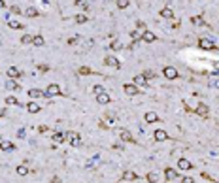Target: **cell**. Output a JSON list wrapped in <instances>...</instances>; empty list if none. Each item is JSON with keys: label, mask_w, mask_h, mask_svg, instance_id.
Returning a JSON list of instances; mask_svg holds the SVG:
<instances>
[{"label": "cell", "mask_w": 219, "mask_h": 183, "mask_svg": "<svg viewBox=\"0 0 219 183\" xmlns=\"http://www.w3.org/2000/svg\"><path fill=\"white\" fill-rule=\"evenodd\" d=\"M59 95H62V93H61V87H59L57 83L47 85V89L43 91V96H47V98H51V96H59Z\"/></svg>", "instance_id": "6da1fadb"}, {"label": "cell", "mask_w": 219, "mask_h": 183, "mask_svg": "<svg viewBox=\"0 0 219 183\" xmlns=\"http://www.w3.org/2000/svg\"><path fill=\"white\" fill-rule=\"evenodd\" d=\"M64 138L68 140V144H70V145H74V147H78V145L81 144V138H80V134H78V132H66V134H64Z\"/></svg>", "instance_id": "7a4b0ae2"}, {"label": "cell", "mask_w": 219, "mask_h": 183, "mask_svg": "<svg viewBox=\"0 0 219 183\" xmlns=\"http://www.w3.org/2000/svg\"><path fill=\"white\" fill-rule=\"evenodd\" d=\"M198 47L200 49H206V51H212V49H215V43L210 38H200L198 40Z\"/></svg>", "instance_id": "3957f363"}, {"label": "cell", "mask_w": 219, "mask_h": 183, "mask_svg": "<svg viewBox=\"0 0 219 183\" xmlns=\"http://www.w3.org/2000/svg\"><path fill=\"white\" fill-rule=\"evenodd\" d=\"M123 89H125V93H127L129 96H134V95H138V93H140V89H138L134 83H127Z\"/></svg>", "instance_id": "277c9868"}, {"label": "cell", "mask_w": 219, "mask_h": 183, "mask_svg": "<svg viewBox=\"0 0 219 183\" xmlns=\"http://www.w3.org/2000/svg\"><path fill=\"white\" fill-rule=\"evenodd\" d=\"M164 78H168V79H176L178 78V70L174 66H166L164 68Z\"/></svg>", "instance_id": "5b68a950"}, {"label": "cell", "mask_w": 219, "mask_h": 183, "mask_svg": "<svg viewBox=\"0 0 219 183\" xmlns=\"http://www.w3.org/2000/svg\"><path fill=\"white\" fill-rule=\"evenodd\" d=\"M119 138L123 140V142H130V144H134V142H136V140L132 138V134H130L129 130H125V128H123V130L119 132Z\"/></svg>", "instance_id": "8992f818"}, {"label": "cell", "mask_w": 219, "mask_h": 183, "mask_svg": "<svg viewBox=\"0 0 219 183\" xmlns=\"http://www.w3.org/2000/svg\"><path fill=\"white\" fill-rule=\"evenodd\" d=\"M134 85L138 87H145V85H148V79H145V76L144 74H138V76H134Z\"/></svg>", "instance_id": "52a82bcc"}, {"label": "cell", "mask_w": 219, "mask_h": 183, "mask_svg": "<svg viewBox=\"0 0 219 183\" xmlns=\"http://www.w3.org/2000/svg\"><path fill=\"white\" fill-rule=\"evenodd\" d=\"M104 64H106V66H113V68H119V66H121V64H119V60H117L115 57H110V55L104 59Z\"/></svg>", "instance_id": "ba28073f"}, {"label": "cell", "mask_w": 219, "mask_h": 183, "mask_svg": "<svg viewBox=\"0 0 219 183\" xmlns=\"http://www.w3.org/2000/svg\"><path fill=\"white\" fill-rule=\"evenodd\" d=\"M96 102L98 104H110V95L106 93V91L100 93V95H96Z\"/></svg>", "instance_id": "9c48e42d"}, {"label": "cell", "mask_w": 219, "mask_h": 183, "mask_svg": "<svg viewBox=\"0 0 219 183\" xmlns=\"http://www.w3.org/2000/svg\"><path fill=\"white\" fill-rule=\"evenodd\" d=\"M153 138H155L157 142H164V140L168 138V134H166L164 130H161V128H159V130H155V134H153Z\"/></svg>", "instance_id": "30bf717a"}, {"label": "cell", "mask_w": 219, "mask_h": 183, "mask_svg": "<svg viewBox=\"0 0 219 183\" xmlns=\"http://www.w3.org/2000/svg\"><path fill=\"white\" fill-rule=\"evenodd\" d=\"M164 177H166L168 181H172V179L178 177V172H176L174 168H166V170H164Z\"/></svg>", "instance_id": "8fae6325"}, {"label": "cell", "mask_w": 219, "mask_h": 183, "mask_svg": "<svg viewBox=\"0 0 219 183\" xmlns=\"http://www.w3.org/2000/svg\"><path fill=\"white\" fill-rule=\"evenodd\" d=\"M142 40L148 42V43H151V42H155V34L149 32V30H144V32H142Z\"/></svg>", "instance_id": "7c38bea8"}, {"label": "cell", "mask_w": 219, "mask_h": 183, "mask_svg": "<svg viewBox=\"0 0 219 183\" xmlns=\"http://www.w3.org/2000/svg\"><path fill=\"white\" fill-rule=\"evenodd\" d=\"M178 168L180 170H191L193 166H191V163L187 161V158H180V161H178Z\"/></svg>", "instance_id": "4fadbf2b"}, {"label": "cell", "mask_w": 219, "mask_h": 183, "mask_svg": "<svg viewBox=\"0 0 219 183\" xmlns=\"http://www.w3.org/2000/svg\"><path fill=\"white\" fill-rule=\"evenodd\" d=\"M145 121H148V123H157L159 121V115H157L155 111H148V113H145Z\"/></svg>", "instance_id": "5bb4252c"}, {"label": "cell", "mask_w": 219, "mask_h": 183, "mask_svg": "<svg viewBox=\"0 0 219 183\" xmlns=\"http://www.w3.org/2000/svg\"><path fill=\"white\" fill-rule=\"evenodd\" d=\"M194 111H197L198 115L206 117V115H208V106H206V104H198V106H197V109H194Z\"/></svg>", "instance_id": "9a60e30c"}, {"label": "cell", "mask_w": 219, "mask_h": 183, "mask_svg": "<svg viewBox=\"0 0 219 183\" xmlns=\"http://www.w3.org/2000/svg\"><path fill=\"white\" fill-rule=\"evenodd\" d=\"M0 149H2V151H13L15 145H13L11 142H6V140H4V142H0Z\"/></svg>", "instance_id": "2e32d148"}, {"label": "cell", "mask_w": 219, "mask_h": 183, "mask_svg": "<svg viewBox=\"0 0 219 183\" xmlns=\"http://www.w3.org/2000/svg\"><path fill=\"white\" fill-rule=\"evenodd\" d=\"M29 96H30V98H40V96H43V91H40V89L34 87V89L29 91Z\"/></svg>", "instance_id": "e0dca14e"}, {"label": "cell", "mask_w": 219, "mask_h": 183, "mask_svg": "<svg viewBox=\"0 0 219 183\" xmlns=\"http://www.w3.org/2000/svg\"><path fill=\"white\" fill-rule=\"evenodd\" d=\"M8 27L13 29V30H21V29H23V25H21L19 21H15V19H10V21H8Z\"/></svg>", "instance_id": "ac0fdd59"}, {"label": "cell", "mask_w": 219, "mask_h": 183, "mask_svg": "<svg viewBox=\"0 0 219 183\" xmlns=\"http://www.w3.org/2000/svg\"><path fill=\"white\" fill-rule=\"evenodd\" d=\"M123 179H125V181H134V179H138V176H136L132 170H127V172L123 174Z\"/></svg>", "instance_id": "d6986e66"}, {"label": "cell", "mask_w": 219, "mask_h": 183, "mask_svg": "<svg viewBox=\"0 0 219 183\" xmlns=\"http://www.w3.org/2000/svg\"><path fill=\"white\" fill-rule=\"evenodd\" d=\"M8 76H10L11 79H15V78H19V76H21V72L17 70L15 66H10V68H8Z\"/></svg>", "instance_id": "ffe728a7"}, {"label": "cell", "mask_w": 219, "mask_h": 183, "mask_svg": "<svg viewBox=\"0 0 219 183\" xmlns=\"http://www.w3.org/2000/svg\"><path fill=\"white\" fill-rule=\"evenodd\" d=\"M27 109H29L30 113H38V111H40L42 108H40V106H38L36 102H29V104H27Z\"/></svg>", "instance_id": "44dd1931"}, {"label": "cell", "mask_w": 219, "mask_h": 183, "mask_svg": "<svg viewBox=\"0 0 219 183\" xmlns=\"http://www.w3.org/2000/svg\"><path fill=\"white\" fill-rule=\"evenodd\" d=\"M32 43L36 45V47H42V45H43V36H40V34L32 36Z\"/></svg>", "instance_id": "7402d4cb"}, {"label": "cell", "mask_w": 219, "mask_h": 183, "mask_svg": "<svg viewBox=\"0 0 219 183\" xmlns=\"http://www.w3.org/2000/svg\"><path fill=\"white\" fill-rule=\"evenodd\" d=\"M66 138H64V134L62 132H55L53 134V144H61V142H64Z\"/></svg>", "instance_id": "603a6c76"}, {"label": "cell", "mask_w": 219, "mask_h": 183, "mask_svg": "<svg viewBox=\"0 0 219 183\" xmlns=\"http://www.w3.org/2000/svg\"><path fill=\"white\" fill-rule=\"evenodd\" d=\"M161 17H164V19H172V17H174V11L170 10V8H164V10L161 11Z\"/></svg>", "instance_id": "cb8c5ba5"}, {"label": "cell", "mask_w": 219, "mask_h": 183, "mask_svg": "<svg viewBox=\"0 0 219 183\" xmlns=\"http://www.w3.org/2000/svg\"><path fill=\"white\" fill-rule=\"evenodd\" d=\"M74 21L78 23V25H83V23H87V15H83V13H78V15L74 17Z\"/></svg>", "instance_id": "d4e9b609"}, {"label": "cell", "mask_w": 219, "mask_h": 183, "mask_svg": "<svg viewBox=\"0 0 219 183\" xmlns=\"http://www.w3.org/2000/svg\"><path fill=\"white\" fill-rule=\"evenodd\" d=\"M17 87H19V85H17L15 79H8V81H6V89H8V91H13V89H17Z\"/></svg>", "instance_id": "484cf974"}, {"label": "cell", "mask_w": 219, "mask_h": 183, "mask_svg": "<svg viewBox=\"0 0 219 183\" xmlns=\"http://www.w3.org/2000/svg\"><path fill=\"white\" fill-rule=\"evenodd\" d=\"M157 179H159L157 172H149V174H148V181H149V183H157Z\"/></svg>", "instance_id": "4316f807"}, {"label": "cell", "mask_w": 219, "mask_h": 183, "mask_svg": "<svg viewBox=\"0 0 219 183\" xmlns=\"http://www.w3.org/2000/svg\"><path fill=\"white\" fill-rule=\"evenodd\" d=\"M21 43H23V45H25V43H32V36H30V34H23Z\"/></svg>", "instance_id": "83f0119b"}, {"label": "cell", "mask_w": 219, "mask_h": 183, "mask_svg": "<svg viewBox=\"0 0 219 183\" xmlns=\"http://www.w3.org/2000/svg\"><path fill=\"white\" fill-rule=\"evenodd\" d=\"M130 38H132V42H138V40H142V32L132 30V32H130Z\"/></svg>", "instance_id": "f1b7e54d"}, {"label": "cell", "mask_w": 219, "mask_h": 183, "mask_svg": "<svg viewBox=\"0 0 219 183\" xmlns=\"http://www.w3.org/2000/svg\"><path fill=\"white\" fill-rule=\"evenodd\" d=\"M121 47H123V45H121V42H117V40L112 42V45H110V49H113V51H119Z\"/></svg>", "instance_id": "f546056e"}, {"label": "cell", "mask_w": 219, "mask_h": 183, "mask_svg": "<svg viewBox=\"0 0 219 183\" xmlns=\"http://www.w3.org/2000/svg\"><path fill=\"white\" fill-rule=\"evenodd\" d=\"M27 17H38V10L36 8H29L27 10Z\"/></svg>", "instance_id": "4dcf8cb0"}, {"label": "cell", "mask_w": 219, "mask_h": 183, "mask_svg": "<svg viewBox=\"0 0 219 183\" xmlns=\"http://www.w3.org/2000/svg\"><path fill=\"white\" fill-rule=\"evenodd\" d=\"M6 104H8V106H15V104H19V100H17L15 96H8V98H6Z\"/></svg>", "instance_id": "1f68e13d"}, {"label": "cell", "mask_w": 219, "mask_h": 183, "mask_svg": "<svg viewBox=\"0 0 219 183\" xmlns=\"http://www.w3.org/2000/svg\"><path fill=\"white\" fill-rule=\"evenodd\" d=\"M17 174L19 176H27L29 174V168L27 166H17Z\"/></svg>", "instance_id": "d6a6232c"}, {"label": "cell", "mask_w": 219, "mask_h": 183, "mask_svg": "<svg viewBox=\"0 0 219 183\" xmlns=\"http://www.w3.org/2000/svg\"><path fill=\"white\" fill-rule=\"evenodd\" d=\"M93 93H94V95L104 93V87H102V85H94V87H93Z\"/></svg>", "instance_id": "836d02e7"}, {"label": "cell", "mask_w": 219, "mask_h": 183, "mask_svg": "<svg viewBox=\"0 0 219 183\" xmlns=\"http://www.w3.org/2000/svg\"><path fill=\"white\" fill-rule=\"evenodd\" d=\"M129 6V0H117V8H121V10H125Z\"/></svg>", "instance_id": "e575fe53"}, {"label": "cell", "mask_w": 219, "mask_h": 183, "mask_svg": "<svg viewBox=\"0 0 219 183\" xmlns=\"http://www.w3.org/2000/svg\"><path fill=\"white\" fill-rule=\"evenodd\" d=\"M191 21H193V23H194V25H204V21H202V19H200V17H198V15H197V17H193V19H191Z\"/></svg>", "instance_id": "d590c367"}, {"label": "cell", "mask_w": 219, "mask_h": 183, "mask_svg": "<svg viewBox=\"0 0 219 183\" xmlns=\"http://www.w3.org/2000/svg\"><path fill=\"white\" fill-rule=\"evenodd\" d=\"M80 74H81V76H85V74H91V70H89L87 66H81V68H80Z\"/></svg>", "instance_id": "8d00e7d4"}, {"label": "cell", "mask_w": 219, "mask_h": 183, "mask_svg": "<svg viewBox=\"0 0 219 183\" xmlns=\"http://www.w3.org/2000/svg\"><path fill=\"white\" fill-rule=\"evenodd\" d=\"M144 76H145V79H153V78H155V74H153L151 70H148V72H145Z\"/></svg>", "instance_id": "74e56055"}, {"label": "cell", "mask_w": 219, "mask_h": 183, "mask_svg": "<svg viewBox=\"0 0 219 183\" xmlns=\"http://www.w3.org/2000/svg\"><path fill=\"white\" fill-rule=\"evenodd\" d=\"M136 29L140 30V29H145V23L144 21H136Z\"/></svg>", "instance_id": "f35d334b"}, {"label": "cell", "mask_w": 219, "mask_h": 183, "mask_svg": "<svg viewBox=\"0 0 219 183\" xmlns=\"http://www.w3.org/2000/svg\"><path fill=\"white\" fill-rule=\"evenodd\" d=\"M210 87H219V79H210Z\"/></svg>", "instance_id": "ab89813d"}, {"label": "cell", "mask_w": 219, "mask_h": 183, "mask_svg": "<svg viewBox=\"0 0 219 183\" xmlns=\"http://www.w3.org/2000/svg\"><path fill=\"white\" fill-rule=\"evenodd\" d=\"M181 183H194V179H193V177H183Z\"/></svg>", "instance_id": "60d3db41"}, {"label": "cell", "mask_w": 219, "mask_h": 183, "mask_svg": "<svg viewBox=\"0 0 219 183\" xmlns=\"http://www.w3.org/2000/svg\"><path fill=\"white\" fill-rule=\"evenodd\" d=\"M40 70L42 72H47V70H49V66H47V64H40Z\"/></svg>", "instance_id": "b9f144b4"}, {"label": "cell", "mask_w": 219, "mask_h": 183, "mask_svg": "<svg viewBox=\"0 0 219 183\" xmlns=\"http://www.w3.org/2000/svg\"><path fill=\"white\" fill-rule=\"evenodd\" d=\"M17 136H19V138H23V136H25V128H19V132H17Z\"/></svg>", "instance_id": "7bdbcfd3"}, {"label": "cell", "mask_w": 219, "mask_h": 183, "mask_svg": "<svg viewBox=\"0 0 219 183\" xmlns=\"http://www.w3.org/2000/svg\"><path fill=\"white\" fill-rule=\"evenodd\" d=\"M11 11H13V13H21V8H19V6H13Z\"/></svg>", "instance_id": "ee69618b"}, {"label": "cell", "mask_w": 219, "mask_h": 183, "mask_svg": "<svg viewBox=\"0 0 219 183\" xmlns=\"http://www.w3.org/2000/svg\"><path fill=\"white\" fill-rule=\"evenodd\" d=\"M51 183H61V177H57V176H55V177H51Z\"/></svg>", "instance_id": "f6af8a7d"}, {"label": "cell", "mask_w": 219, "mask_h": 183, "mask_svg": "<svg viewBox=\"0 0 219 183\" xmlns=\"http://www.w3.org/2000/svg\"><path fill=\"white\" fill-rule=\"evenodd\" d=\"M6 115V108H0V117H4Z\"/></svg>", "instance_id": "bcb514c9"}, {"label": "cell", "mask_w": 219, "mask_h": 183, "mask_svg": "<svg viewBox=\"0 0 219 183\" xmlns=\"http://www.w3.org/2000/svg\"><path fill=\"white\" fill-rule=\"evenodd\" d=\"M4 6H6V2H4V0H0V10H2Z\"/></svg>", "instance_id": "7dc6e473"}]
</instances>
